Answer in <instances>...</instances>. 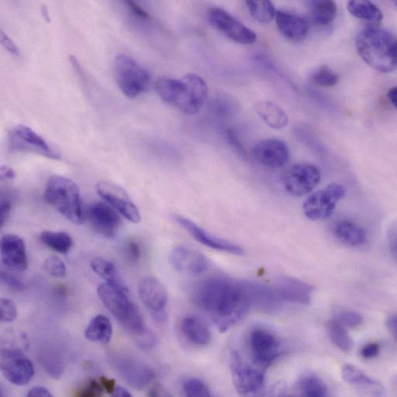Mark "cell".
Instances as JSON below:
<instances>
[{"mask_svg":"<svg viewBox=\"0 0 397 397\" xmlns=\"http://www.w3.org/2000/svg\"><path fill=\"white\" fill-rule=\"evenodd\" d=\"M194 300L221 332L243 321L253 306L249 283L218 276L198 284Z\"/></svg>","mask_w":397,"mask_h":397,"instance_id":"cell-1","label":"cell"},{"mask_svg":"<svg viewBox=\"0 0 397 397\" xmlns=\"http://www.w3.org/2000/svg\"><path fill=\"white\" fill-rule=\"evenodd\" d=\"M155 89L164 102L188 116L200 112L209 94L208 85L196 74H187L179 79L161 77Z\"/></svg>","mask_w":397,"mask_h":397,"instance_id":"cell-2","label":"cell"},{"mask_svg":"<svg viewBox=\"0 0 397 397\" xmlns=\"http://www.w3.org/2000/svg\"><path fill=\"white\" fill-rule=\"evenodd\" d=\"M356 47L360 57L374 70L384 74L396 70V38L391 31L368 25L357 33Z\"/></svg>","mask_w":397,"mask_h":397,"instance_id":"cell-3","label":"cell"},{"mask_svg":"<svg viewBox=\"0 0 397 397\" xmlns=\"http://www.w3.org/2000/svg\"><path fill=\"white\" fill-rule=\"evenodd\" d=\"M97 293L103 304L123 329L137 340L150 332L145 326L141 311L129 299L128 290L106 282L100 284Z\"/></svg>","mask_w":397,"mask_h":397,"instance_id":"cell-4","label":"cell"},{"mask_svg":"<svg viewBox=\"0 0 397 397\" xmlns=\"http://www.w3.org/2000/svg\"><path fill=\"white\" fill-rule=\"evenodd\" d=\"M45 200L67 220L77 225L84 223L86 215L82 209L80 189L73 180L52 176L46 186Z\"/></svg>","mask_w":397,"mask_h":397,"instance_id":"cell-5","label":"cell"},{"mask_svg":"<svg viewBox=\"0 0 397 397\" xmlns=\"http://www.w3.org/2000/svg\"><path fill=\"white\" fill-rule=\"evenodd\" d=\"M114 74L119 89L129 99L140 96L150 88V72L126 55H119L115 59Z\"/></svg>","mask_w":397,"mask_h":397,"instance_id":"cell-6","label":"cell"},{"mask_svg":"<svg viewBox=\"0 0 397 397\" xmlns=\"http://www.w3.org/2000/svg\"><path fill=\"white\" fill-rule=\"evenodd\" d=\"M248 346L254 365L265 370L281 354V345L277 335L264 328H255L249 334Z\"/></svg>","mask_w":397,"mask_h":397,"instance_id":"cell-7","label":"cell"},{"mask_svg":"<svg viewBox=\"0 0 397 397\" xmlns=\"http://www.w3.org/2000/svg\"><path fill=\"white\" fill-rule=\"evenodd\" d=\"M346 195L344 186L330 184L310 195L303 204L306 217L312 221H320L331 217L337 204Z\"/></svg>","mask_w":397,"mask_h":397,"instance_id":"cell-8","label":"cell"},{"mask_svg":"<svg viewBox=\"0 0 397 397\" xmlns=\"http://www.w3.org/2000/svg\"><path fill=\"white\" fill-rule=\"evenodd\" d=\"M230 371L235 390L241 396H252L260 393L264 386L263 370L250 366L237 352L230 356Z\"/></svg>","mask_w":397,"mask_h":397,"instance_id":"cell-9","label":"cell"},{"mask_svg":"<svg viewBox=\"0 0 397 397\" xmlns=\"http://www.w3.org/2000/svg\"><path fill=\"white\" fill-rule=\"evenodd\" d=\"M9 147L13 152L40 155L42 157L59 160L60 155L29 127L17 125L8 135Z\"/></svg>","mask_w":397,"mask_h":397,"instance_id":"cell-10","label":"cell"},{"mask_svg":"<svg viewBox=\"0 0 397 397\" xmlns=\"http://www.w3.org/2000/svg\"><path fill=\"white\" fill-rule=\"evenodd\" d=\"M207 18L216 29L240 45H252L257 40L256 33L220 8H211Z\"/></svg>","mask_w":397,"mask_h":397,"instance_id":"cell-11","label":"cell"},{"mask_svg":"<svg viewBox=\"0 0 397 397\" xmlns=\"http://www.w3.org/2000/svg\"><path fill=\"white\" fill-rule=\"evenodd\" d=\"M1 370L7 381L16 386L27 385L35 374L33 362L21 349H2Z\"/></svg>","mask_w":397,"mask_h":397,"instance_id":"cell-12","label":"cell"},{"mask_svg":"<svg viewBox=\"0 0 397 397\" xmlns=\"http://www.w3.org/2000/svg\"><path fill=\"white\" fill-rule=\"evenodd\" d=\"M138 291L140 300L150 311L154 320L160 323H166L168 294L162 283L157 278L147 276L140 281Z\"/></svg>","mask_w":397,"mask_h":397,"instance_id":"cell-13","label":"cell"},{"mask_svg":"<svg viewBox=\"0 0 397 397\" xmlns=\"http://www.w3.org/2000/svg\"><path fill=\"white\" fill-rule=\"evenodd\" d=\"M112 362L117 373L134 389H145L157 376L150 367L130 357L116 356Z\"/></svg>","mask_w":397,"mask_h":397,"instance_id":"cell-14","label":"cell"},{"mask_svg":"<svg viewBox=\"0 0 397 397\" xmlns=\"http://www.w3.org/2000/svg\"><path fill=\"white\" fill-rule=\"evenodd\" d=\"M320 180V171L316 167L312 164L299 163L289 170L284 185L291 195L302 196L312 192Z\"/></svg>","mask_w":397,"mask_h":397,"instance_id":"cell-15","label":"cell"},{"mask_svg":"<svg viewBox=\"0 0 397 397\" xmlns=\"http://www.w3.org/2000/svg\"><path fill=\"white\" fill-rule=\"evenodd\" d=\"M99 195L128 221L139 223L141 214L124 189L114 184L101 181L96 185Z\"/></svg>","mask_w":397,"mask_h":397,"instance_id":"cell-16","label":"cell"},{"mask_svg":"<svg viewBox=\"0 0 397 397\" xmlns=\"http://www.w3.org/2000/svg\"><path fill=\"white\" fill-rule=\"evenodd\" d=\"M88 219L93 230L106 238H113L122 223L118 213L113 207L102 202L94 203L89 206Z\"/></svg>","mask_w":397,"mask_h":397,"instance_id":"cell-17","label":"cell"},{"mask_svg":"<svg viewBox=\"0 0 397 397\" xmlns=\"http://www.w3.org/2000/svg\"><path fill=\"white\" fill-rule=\"evenodd\" d=\"M174 219L179 226L185 229L198 243L218 252H225L237 256H242L245 250L240 246L230 242V241L215 237L198 226L194 221L182 217L175 216Z\"/></svg>","mask_w":397,"mask_h":397,"instance_id":"cell-18","label":"cell"},{"mask_svg":"<svg viewBox=\"0 0 397 397\" xmlns=\"http://www.w3.org/2000/svg\"><path fill=\"white\" fill-rule=\"evenodd\" d=\"M252 154L258 162L274 169L284 167L290 159L287 144L279 139L258 142L253 147Z\"/></svg>","mask_w":397,"mask_h":397,"instance_id":"cell-19","label":"cell"},{"mask_svg":"<svg viewBox=\"0 0 397 397\" xmlns=\"http://www.w3.org/2000/svg\"><path fill=\"white\" fill-rule=\"evenodd\" d=\"M170 263L181 274L198 275L209 269V259L196 250L186 247H177L170 254Z\"/></svg>","mask_w":397,"mask_h":397,"instance_id":"cell-20","label":"cell"},{"mask_svg":"<svg viewBox=\"0 0 397 397\" xmlns=\"http://www.w3.org/2000/svg\"><path fill=\"white\" fill-rule=\"evenodd\" d=\"M1 259L9 270L22 272L28 269L27 250L22 238L6 235L1 240Z\"/></svg>","mask_w":397,"mask_h":397,"instance_id":"cell-21","label":"cell"},{"mask_svg":"<svg viewBox=\"0 0 397 397\" xmlns=\"http://www.w3.org/2000/svg\"><path fill=\"white\" fill-rule=\"evenodd\" d=\"M274 291L280 301L308 306L312 301L314 288L304 281L286 278L276 284Z\"/></svg>","mask_w":397,"mask_h":397,"instance_id":"cell-22","label":"cell"},{"mask_svg":"<svg viewBox=\"0 0 397 397\" xmlns=\"http://www.w3.org/2000/svg\"><path fill=\"white\" fill-rule=\"evenodd\" d=\"M179 330L183 338L192 346L204 347L211 342L209 327L196 315H187L181 319Z\"/></svg>","mask_w":397,"mask_h":397,"instance_id":"cell-23","label":"cell"},{"mask_svg":"<svg viewBox=\"0 0 397 397\" xmlns=\"http://www.w3.org/2000/svg\"><path fill=\"white\" fill-rule=\"evenodd\" d=\"M276 24L282 35L291 41L304 40L309 32L308 22L296 14L277 11L275 16Z\"/></svg>","mask_w":397,"mask_h":397,"instance_id":"cell-24","label":"cell"},{"mask_svg":"<svg viewBox=\"0 0 397 397\" xmlns=\"http://www.w3.org/2000/svg\"><path fill=\"white\" fill-rule=\"evenodd\" d=\"M342 377L345 382L354 385L371 394L381 395L384 391V387L381 384L367 376L364 371L356 366L344 365L342 369Z\"/></svg>","mask_w":397,"mask_h":397,"instance_id":"cell-25","label":"cell"},{"mask_svg":"<svg viewBox=\"0 0 397 397\" xmlns=\"http://www.w3.org/2000/svg\"><path fill=\"white\" fill-rule=\"evenodd\" d=\"M257 114L271 128L279 130L289 123V116L280 106L269 101H259L255 106Z\"/></svg>","mask_w":397,"mask_h":397,"instance_id":"cell-26","label":"cell"},{"mask_svg":"<svg viewBox=\"0 0 397 397\" xmlns=\"http://www.w3.org/2000/svg\"><path fill=\"white\" fill-rule=\"evenodd\" d=\"M334 234L341 242L351 247H360L366 243L367 235L357 223L350 220L336 223Z\"/></svg>","mask_w":397,"mask_h":397,"instance_id":"cell-27","label":"cell"},{"mask_svg":"<svg viewBox=\"0 0 397 397\" xmlns=\"http://www.w3.org/2000/svg\"><path fill=\"white\" fill-rule=\"evenodd\" d=\"M349 12L356 18L365 21L370 26H379L383 21L384 15L379 7L365 0H354L347 4Z\"/></svg>","mask_w":397,"mask_h":397,"instance_id":"cell-28","label":"cell"},{"mask_svg":"<svg viewBox=\"0 0 397 397\" xmlns=\"http://www.w3.org/2000/svg\"><path fill=\"white\" fill-rule=\"evenodd\" d=\"M113 333L109 319L102 315L93 318L85 330V337L93 342L108 343Z\"/></svg>","mask_w":397,"mask_h":397,"instance_id":"cell-29","label":"cell"},{"mask_svg":"<svg viewBox=\"0 0 397 397\" xmlns=\"http://www.w3.org/2000/svg\"><path fill=\"white\" fill-rule=\"evenodd\" d=\"M298 388L301 393L311 397H325L330 396V390L323 379L312 372L302 374L298 381Z\"/></svg>","mask_w":397,"mask_h":397,"instance_id":"cell-30","label":"cell"},{"mask_svg":"<svg viewBox=\"0 0 397 397\" xmlns=\"http://www.w3.org/2000/svg\"><path fill=\"white\" fill-rule=\"evenodd\" d=\"M91 267L101 278L105 279L107 283L113 284L117 287L128 290L122 278L120 277L116 267L113 263L101 257L93 259Z\"/></svg>","mask_w":397,"mask_h":397,"instance_id":"cell-31","label":"cell"},{"mask_svg":"<svg viewBox=\"0 0 397 397\" xmlns=\"http://www.w3.org/2000/svg\"><path fill=\"white\" fill-rule=\"evenodd\" d=\"M327 331L331 341L336 347L346 353H350L352 351L353 340L346 330V327L336 320L335 318L328 322Z\"/></svg>","mask_w":397,"mask_h":397,"instance_id":"cell-32","label":"cell"},{"mask_svg":"<svg viewBox=\"0 0 397 397\" xmlns=\"http://www.w3.org/2000/svg\"><path fill=\"white\" fill-rule=\"evenodd\" d=\"M40 240L45 246L59 254L65 255L73 247V240L65 232L44 231L40 235Z\"/></svg>","mask_w":397,"mask_h":397,"instance_id":"cell-33","label":"cell"},{"mask_svg":"<svg viewBox=\"0 0 397 397\" xmlns=\"http://www.w3.org/2000/svg\"><path fill=\"white\" fill-rule=\"evenodd\" d=\"M313 21L321 26L330 25L335 19L337 14V5L331 0L325 1H314L311 3Z\"/></svg>","mask_w":397,"mask_h":397,"instance_id":"cell-34","label":"cell"},{"mask_svg":"<svg viewBox=\"0 0 397 397\" xmlns=\"http://www.w3.org/2000/svg\"><path fill=\"white\" fill-rule=\"evenodd\" d=\"M245 4L247 7V10L250 15L252 16L253 18L257 21L269 23H271L276 16L275 7L271 1H246Z\"/></svg>","mask_w":397,"mask_h":397,"instance_id":"cell-35","label":"cell"},{"mask_svg":"<svg viewBox=\"0 0 397 397\" xmlns=\"http://www.w3.org/2000/svg\"><path fill=\"white\" fill-rule=\"evenodd\" d=\"M311 81L318 87L331 88L337 84L340 75L326 66H322L311 75Z\"/></svg>","mask_w":397,"mask_h":397,"instance_id":"cell-36","label":"cell"},{"mask_svg":"<svg viewBox=\"0 0 397 397\" xmlns=\"http://www.w3.org/2000/svg\"><path fill=\"white\" fill-rule=\"evenodd\" d=\"M182 389L187 396L208 397L211 396L210 388L201 379L189 377L182 383Z\"/></svg>","mask_w":397,"mask_h":397,"instance_id":"cell-37","label":"cell"},{"mask_svg":"<svg viewBox=\"0 0 397 397\" xmlns=\"http://www.w3.org/2000/svg\"><path fill=\"white\" fill-rule=\"evenodd\" d=\"M45 271L52 277L65 279L67 275V267L62 259L57 256L47 257L44 263Z\"/></svg>","mask_w":397,"mask_h":397,"instance_id":"cell-38","label":"cell"},{"mask_svg":"<svg viewBox=\"0 0 397 397\" xmlns=\"http://www.w3.org/2000/svg\"><path fill=\"white\" fill-rule=\"evenodd\" d=\"M42 365L47 370V372L52 376L58 378L63 373V364L55 355H47L41 359Z\"/></svg>","mask_w":397,"mask_h":397,"instance_id":"cell-39","label":"cell"},{"mask_svg":"<svg viewBox=\"0 0 397 397\" xmlns=\"http://www.w3.org/2000/svg\"><path fill=\"white\" fill-rule=\"evenodd\" d=\"M334 318L345 327H357L364 322V318L360 314L352 312V311H341Z\"/></svg>","mask_w":397,"mask_h":397,"instance_id":"cell-40","label":"cell"},{"mask_svg":"<svg viewBox=\"0 0 397 397\" xmlns=\"http://www.w3.org/2000/svg\"><path fill=\"white\" fill-rule=\"evenodd\" d=\"M17 318V308L13 301L7 298L0 301V318L4 323H11Z\"/></svg>","mask_w":397,"mask_h":397,"instance_id":"cell-41","label":"cell"},{"mask_svg":"<svg viewBox=\"0 0 397 397\" xmlns=\"http://www.w3.org/2000/svg\"><path fill=\"white\" fill-rule=\"evenodd\" d=\"M13 196L10 193H2L0 206V226L3 228L7 221L13 207Z\"/></svg>","mask_w":397,"mask_h":397,"instance_id":"cell-42","label":"cell"},{"mask_svg":"<svg viewBox=\"0 0 397 397\" xmlns=\"http://www.w3.org/2000/svg\"><path fill=\"white\" fill-rule=\"evenodd\" d=\"M103 386L101 383L96 381H90L87 384L81 388L75 393L77 396L79 397H98L101 396L104 393Z\"/></svg>","mask_w":397,"mask_h":397,"instance_id":"cell-43","label":"cell"},{"mask_svg":"<svg viewBox=\"0 0 397 397\" xmlns=\"http://www.w3.org/2000/svg\"><path fill=\"white\" fill-rule=\"evenodd\" d=\"M124 254L129 262L136 264L140 261L142 255V249L140 243L135 240H128L124 247Z\"/></svg>","mask_w":397,"mask_h":397,"instance_id":"cell-44","label":"cell"},{"mask_svg":"<svg viewBox=\"0 0 397 397\" xmlns=\"http://www.w3.org/2000/svg\"><path fill=\"white\" fill-rule=\"evenodd\" d=\"M1 280L6 286L16 291H22L25 289L23 281L16 275L10 272L2 271Z\"/></svg>","mask_w":397,"mask_h":397,"instance_id":"cell-45","label":"cell"},{"mask_svg":"<svg viewBox=\"0 0 397 397\" xmlns=\"http://www.w3.org/2000/svg\"><path fill=\"white\" fill-rule=\"evenodd\" d=\"M125 4L127 6L128 11L130 12L135 18L140 19L143 21H151V16L139 4L133 1H126Z\"/></svg>","mask_w":397,"mask_h":397,"instance_id":"cell-46","label":"cell"},{"mask_svg":"<svg viewBox=\"0 0 397 397\" xmlns=\"http://www.w3.org/2000/svg\"><path fill=\"white\" fill-rule=\"evenodd\" d=\"M226 135L227 140L232 147L237 150V153L240 154L241 155H245L246 150L244 147L243 144L241 143L240 140H239L235 130L231 128L228 129Z\"/></svg>","mask_w":397,"mask_h":397,"instance_id":"cell-47","label":"cell"},{"mask_svg":"<svg viewBox=\"0 0 397 397\" xmlns=\"http://www.w3.org/2000/svg\"><path fill=\"white\" fill-rule=\"evenodd\" d=\"M379 353V346L377 343H368L362 348L360 355L365 359H375Z\"/></svg>","mask_w":397,"mask_h":397,"instance_id":"cell-48","label":"cell"},{"mask_svg":"<svg viewBox=\"0 0 397 397\" xmlns=\"http://www.w3.org/2000/svg\"><path fill=\"white\" fill-rule=\"evenodd\" d=\"M0 40H1V44L5 47L6 50L10 52L13 55H19L18 48L16 47L12 40L9 38L6 34L2 30L0 33Z\"/></svg>","mask_w":397,"mask_h":397,"instance_id":"cell-49","label":"cell"},{"mask_svg":"<svg viewBox=\"0 0 397 397\" xmlns=\"http://www.w3.org/2000/svg\"><path fill=\"white\" fill-rule=\"evenodd\" d=\"M388 241H389V246L391 252L394 257H396L397 252V243H396V224H393L391 227L389 232H388Z\"/></svg>","mask_w":397,"mask_h":397,"instance_id":"cell-50","label":"cell"},{"mask_svg":"<svg viewBox=\"0 0 397 397\" xmlns=\"http://www.w3.org/2000/svg\"><path fill=\"white\" fill-rule=\"evenodd\" d=\"M386 326L387 330L393 336V339L396 340L397 339V316L396 314H392L386 318Z\"/></svg>","mask_w":397,"mask_h":397,"instance_id":"cell-51","label":"cell"},{"mask_svg":"<svg viewBox=\"0 0 397 397\" xmlns=\"http://www.w3.org/2000/svg\"><path fill=\"white\" fill-rule=\"evenodd\" d=\"M100 383L104 388V390L109 394L113 393L116 389V381L113 379H108L106 376L100 377Z\"/></svg>","mask_w":397,"mask_h":397,"instance_id":"cell-52","label":"cell"},{"mask_svg":"<svg viewBox=\"0 0 397 397\" xmlns=\"http://www.w3.org/2000/svg\"><path fill=\"white\" fill-rule=\"evenodd\" d=\"M28 397H52L53 394L45 387L36 386L33 388L28 393Z\"/></svg>","mask_w":397,"mask_h":397,"instance_id":"cell-53","label":"cell"},{"mask_svg":"<svg viewBox=\"0 0 397 397\" xmlns=\"http://www.w3.org/2000/svg\"><path fill=\"white\" fill-rule=\"evenodd\" d=\"M0 177H1L2 182H5V181H12L16 177V172L10 167L2 166L1 170H0Z\"/></svg>","mask_w":397,"mask_h":397,"instance_id":"cell-54","label":"cell"},{"mask_svg":"<svg viewBox=\"0 0 397 397\" xmlns=\"http://www.w3.org/2000/svg\"><path fill=\"white\" fill-rule=\"evenodd\" d=\"M113 396H120V397H131L132 394L128 392L125 389H124L122 386H116L113 393L111 394Z\"/></svg>","mask_w":397,"mask_h":397,"instance_id":"cell-55","label":"cell"},{"mask_svg":"<svg viewBox=\"0 0 397 397\" xmlns=\"http://www.w3.org/2000/svg\"><path fill=\"white\" fill-rule=\"evenodd\" d=\"M387 98L390 100L392 105L396 107V100H397V89L396 87H393L389 89L387 92Z\"/></svg>","mask_w":397,"mask_h":397,"instance_id":"cell-56","label":"cell"}]
</instances>
